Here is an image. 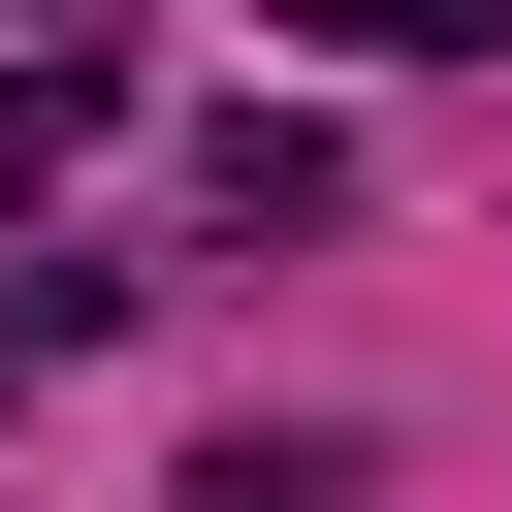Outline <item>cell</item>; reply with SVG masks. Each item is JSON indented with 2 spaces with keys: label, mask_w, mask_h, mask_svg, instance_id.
<instances>
[{
  "label": "cell",
  "mask_w": 512,
  "mask_h": 512,
  "mask_svg": "<svg viewBox=\"0 0 512 512\" xmlns=\"http://www.w3.org/2000/svg\"><path fill=\"white\" fill-rule=\"evenodd\" d=\"M192 192H224V224H352V128H320V96H224Z\"/></svg>",
  "instance_id": "6da1fadb"
},
{
  "label": "cell",
  "mask_w": 512,
  "mask_h": 512,
  "mask_svg": "<svg viewBox=\"0 0 512 512\" xmlns=\"http://www.w3.org/2000/svg\"><path fill=\"white\" fill-rule=\"evenodd\" d=\"M320 32H352V64H480L512 0H320Z\"/></svg>",
  "instance_id": "3957f363"
},
{
  "label": "cell",
  "mask_w": 512,
  "mask_h": 512,
  "mask_svg": "<svg viewBox=\"0 0 512 512\" xmlns=\"http://www.w3.org/2000/svg\"><path fill=\"white\" fill-rule=\"evenodd\" d=\"M96 128V64H0V224H32V160Z\"/></svg>",
  "instance_id": "7a4b0ae2"
}]
</instances>
